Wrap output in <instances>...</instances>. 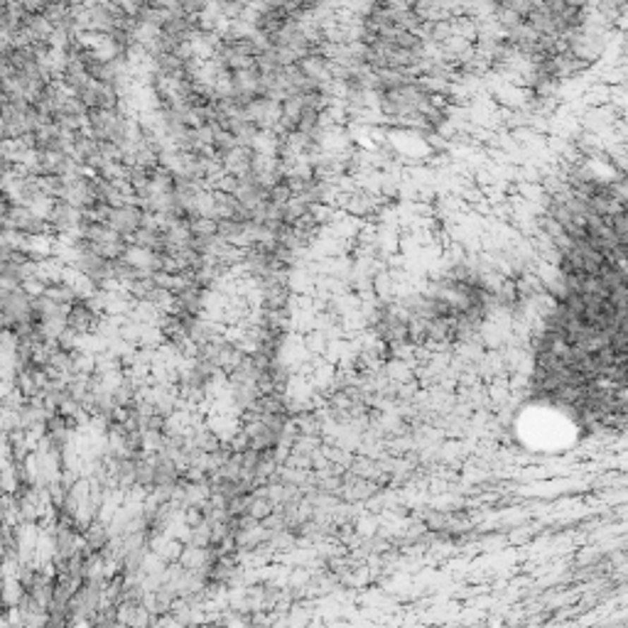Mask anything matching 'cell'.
Listing matches in <instances>:
<instances>
[{"label": "cell", "mask_w": 628, "mask_h": 628, "mask_svg": "<svg viewBox=\"0 0 628 628\" xmlns=\"http://www.w3.org/2000/svg\"><path fill=\"white\" fill-rule=\"evenodd\" d=\"M143 214H145V211L138 207V204H123V207L111 209L106 226L116 231L118 236L131 241V236L143 226Z\"/></svg>", "instance_id": "2"}, {"label": "cell", "mask_w": 628, "mask_h": 628, "mask_svg": "<svg viewBox=\"0 0 628 628\" xmlns=\"http://www.w3.org/2000/svg\"><path fill=\"white\" fill-rule=\"evenodd\" d=\"M40 118L37 108L28 101H5L0 108V140H10V138H25L32 135L37 131Z\"/></svg>", "instance_id": "1"}]
</instances>
